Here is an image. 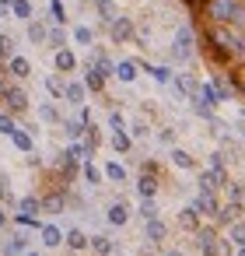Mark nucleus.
Masks as SVG:
<instances>
[{
	"instance_id": "obj_3",
	"label": "nucleus",
	"mask_w": 245,
	"mask_h": 256,
	"mask_svg": "<svg viewBox=\"0 0 245 256\" xmlns=\"http://www.w3.org/2000/svg\"><path fill=\"white\" fill-rule=\"evenodd\" d=\"M196 246H200L203 256H214V249H217V232H214V228H196Z\"/></svg>"
},
{
	"instance_id": "obj_22",
	"label": "nucleus",
	"mask_w": 245,
	"mask_h": 256,
	"mask_svg": "<svg viewBox=\"0 0 245 256\" xmlns=\"http://www.w3.org/2000/svg\"><path fill=\"white\" fill-rule=\"evenodd\" d=\"M84 84H88L91 92H102V84H105V78H102L98 70H88V74H84Z\"/></svg>"
},
{
	"instance_id": "obj_20",
	"label": "nucleus",
	"mask_w": 245,
	"mask_h": 256,
	"mask_svg": "<svg viewBox=\"0 0 245 256\" xmlns=\"http://www.w3.org/2000/svg\"><path fill=\"white\" fill-rule=\"evenodd\" d=\"M147 238H151V242H161V238H165V224L151 218V221H147Z\"/></svg>"
},
{
	"instance_id": "obj_16",
	"label": "nucleus",
	"mask_w": 245,
	"mask_h": 256,
	"mask_svg": "<svg viewBox=\"0 0 245 256\" xmlns=\"http://www.w3.org/2000/svg\"><path fill=\"white\" fill-rule=\"evenodd\" d=\"M179 221H182L186 228H193V232H196V228H200V210H193V207H186V210L179 214Z\"/></svg>"
},
{
	"instance_id": "obj_25",
	"label": "nucleus",
	"mask_w": 245,
	"mask_h": 256,
	"mask_svg": "<svg viewBox=\"0 0 245 256\" xmlns=\"http://www.w3.org/2000/svg\"><path fill=\"white\" fill-rule=\"evenodd\" d=\"M11 137H14V148H18V151H32V137H28L25 130H14Z\"/></svg>"
},
{
	"instance_id": "obj_50",
	"label": "nucleus",
	"mask_w": 245,
	"mask_h": 256,
	"mask_svg": "<svg viewBox=\"0 0 245 256\" xmlns=\"http://www.w3.org/2000/svg\"><path fill=\"white\" fill-rule=\"evenodd\" d=\"M4 88H7V84H4V74H0V95H4Z\"/></svg>"
},
{
	"instance_id": "obj_23",
	"label": "nucleus",
	"mask_w": 245,
	"mask_h": 256,
	"mask_svg": "<svg viewBox=\"0 0 245 256\" xmlns=\"http://www.w3.org/2000/svg\"><path fill=\"white\" fill-rule=\"evenodd\" d=\"M210 88H214V95H217V102H228V95H231V84H228V81H221V78H217V81H214Z\"/></svg>"
},
{
	"instance_id": "obj_14",
	"label": "nucleus",
	"mask_w": 245,
	"mask_h": 256,
	"mask_svg": "<svg viewBox=\"0 0 245 256\" xmlns=\"http://www.w3.org/2000/svg\"><path fill=\"white\" fill-rule=\"evenodd\" d=\"M56 67H60V70H74V67H77L74 53H70V50H56Z\"/></svg>"
},
{
	"instance_id": "obj_42",
	"label": "nucleus",
	"mask_w": 245,
	"mask_h": 256,
	"mask_svg": "<svg viewBox=\"0 0 245 256\" xmlns=\"http://www.w3.org/2000/svg\"><path fill=\"white\" fill-rule=\"evenodd\" d=\"M67 134H70V137H81V134H84V123L70 120V123H67Z\"/></svg>"
},
{
	"instance_id": "obj_7",
	"label": "nucleus",
	"mask_w": 245,
	"mask_h": 256,
	"mask_svg": "<svg viewBox=\"0 0 245 256\" xmlns=\"http://www.w3.org/2000/svg\"><path fill=\"white\" fill-rule=\"evenodd\" d=\"M88 154H91V151H88L84 144H74V148H70L67 154H60V158H63V162H70V165H84V162H88Z\"/></svg>"
},
{
	"instance_id": "obj_13",
	"label": "nucleus",
	"mask_w": 245,
	"mask_h": 256,
	"mask_svg": "<svg viewBox=\"0 0 245 256\" xmlns=\"http://www.w3.org/2000/svg\"><path fill=\"white\" fill-rule=\"evenodd\" d=\"M95 70H98L102 78H116V67H112V64L105 60V53H102V50L95 53Z\"/></svg>"
},
{
	"instance_id": "obj_32",
	"label": "nucleus",
	"mask_w": 245,
	"mask_h": 256,
	"mask_svg": "<svg viewBox=\"0 0 245 256\" xmlns=\"http://www.w3.org/2000/svg\"><path fill=\"white\" fill-rule=\"evenodd\" d=\"M105 176H109L112 182H123V179H126V172H123V165H116V162H109V168H105Z\"/></svg>"
},
{
	"instance_id": "obj_52",
	"label": "nucleus",
	"mask_w": 245,
	"mask_h": 256,
	"mask_svg": "<svg viewBox=\"0 0 245 256\" xmlns=\"http://www.w3.org/2000/svg\"><path fill=\"white\" fill-rule=\"evenodd\" d=\"M4 221H7V218H4V210H0V224H4Z\"/></svg>"
},
{
	"instance_id": "obj_55",
	"label": "nucleus",
	"mask_w": 245,
	"mask_h": 256,
	"mask_svg": "<svg viewBox=\"0 0 245 256\" xmlns=\"http://www.w3.org/2000/svg\"><path fill=\"white\" fill-rule=\"evenodd\" d=\"M242 134H245V126H242Z\"/></svg>"
},
{
	"instance_id": "obj_24",
	"label": "nucleus",
	"mask_w": 245,
	"mask_h": 256,
	"mask_svg": "<svg viewBox=\"0 0 245 256\" xmlns=\"http://www.w3.org/2000/svg\"><path fill=\"white\" fill-rule=\"evenodd\" d=\"M63 95H67L74 106H81V102H84V84H70V88H63Z\"/></svg>"
},
{
	"instance_id": "obj_29",
	"label": "nucleus",
	"mask_w": 245,
	"mask_h": 256,
	"mask_svg": "<svg viewBox=\"0 0 245 256\" xmlns=\"http://www.w3.org/2000/svg\"><path fill=\"white\" fill-rule=\"evenodd\" d=\"M91 246H95V252H98V256H109V252H112V242H109L105 235H98V238H91Z\"/></svg>"
},
{
	"instance_id": "obj_56",
	"label": "nucleus",
	"mask_w": 245,
	"mask_h": 256,
	"mask_svg": "<svg viewBox=\"0 0 245 256\" xmlns=\"http://www.w3.org/2000/svg\"><path fill=\"white\" fill-rule=\"evenodd\" d=\"M242 116H245V112H242Z\"/></svg>"
},
{
	"instance_id": "obj_46",
	"label": "nucleus",
	"mask_w": 245,
	"mask_h": 256,
	"mask_svg": "<svg viewBox=\"0 0 245 256\" xmlns=\"http://www.w3.org/2000/svg\"><path fill=\"white\" fill-rule=\"evenodd\" d=\"M39 116H42V120H49V123H53V120H56V109H53V106H42V109H39Z\"/></svg>"
},
{
	"instance_id": "obj_8",
	"label": "nucleus",
	"mask_w": 245,
	"mask_h": 256,
	"mask_svg": "<svg viewBox=\"0 0 245 256\" xmlns=\"http://www.w3.org/2000/svg\"><path fill=\"white\" fill-rule=\"evenodd\" d=\"M137 190H140V196H144V200H151V196L158 193V179H154L151 172H144V176H140V182H137Z\"/></svg>"
},
{
	"instance_id": "obj_5",
	"label": "nucleus",
	"mask_w": 245,
	"mask_h": 256,
	"mask_svg": "<svg viewBox=\"0 0 245 256\" xmlns=\"http://www.w3.org/2000/svg\"><path fill=\"white\" fill-rule=\"evenodd\" d=\"M0 98H4V102H7L14 112H21V109L28 106V95H25L21 88H4V95H0Z\"/></svg>"
},
{
	"instance_id": "obj_40",
	"label": "nucleus",
	"mask_w": 245,
	"mask_h": 256,
	"mask_svg": "<svg viewBox=\"0 0 245 256\" xmlns=\"http://www.w3.org/2000/svg\"><path fill=\"white\" fill-rule=\"evenodd\" d=\"M14 130H18V126H14V120L0 112V134H14Z\"/></svg>"
},
{
	"instance_id": "obj_10",
	"label": "nucleus",
	"mask_w": 245,
	"mask_h": 256,
	"mask_svg": "<svg viewBox=\"0 0 245 256\" xmlns=\"http://www.w3.org/2000/svg\"><path fill=\"white\" fill-rule=\"evenodd\" d=\"M175 84H179V92H182V95H189V98H193V95H196V88H200V81H196L193 74H179V81H175Z\"/></svg>"
},
{
	"instance_id": "obj_6",
	"label": "nucleus",
	"mask_w": 245,
	"mask_h": 256,
	"mask_svg": "<svg viewBox=\"0 0 245 256\" xmlns=\"http://www.w3.org/2000/svg\"><path fill=\"white\" fill-rule=\"evenodd\" d=\"M109 28H112V42H126V39L133 36V22H130V18H116Z\"/></svg>"
},
{
	"instance_id": "obj_48",
	"label": "nucleus",
	"mask_w": 245,
	"mask_h": 256,
	"mask_svg": "<svg viewBox=\"0 0 245 256\" xmlns=\"http://www.w3.org/2000/svg\"><path fill=\"white\" fill-rule=\"evenodd\" d=\"M49 39H53V46H60V50H63V32H60V28H56V32L49 36Z\"/></svg>"
},
{
	"instance_id": "obj_28",
	"label": "nucleus",
	"mask_w": 245,
	"mask_h": 256,
	"mask_svg": "<svg viewBox=\"0 0 245 256\" xmlns=\"http://www.w3.org/2000/svg\"><path fill=\"white\" fill-rule=\"evenodd\" d=\"M214 218H221V221H235L238 218V204H228V207H217V214Z\"/></svg>"
},
{
	"instance_id": "obj_44",
	"label": "nucleus",
	"mask_w": 245,
	"mask_h": 256,
	"mask_svg": "<svg viewBox=\"0 0 245 256\" xmlns=\"http://www.w3.org/2000/svg\"><path fill=\"white\" fill-rule=\"evenodd\" d=\"M46 88H49V92H53V95H63V84H60V81H56V78H46Z\"/></svg>"
},
{
	"instance_id": "obj_4",
	"label": "nucleus",
	"mask_w": 245,
	"mask_h": 256,
	"mask_svg": "<svg viewBox=\"0 0 245 256\" xmlns=\"http://www.w3.org/2000/svg\"><path fill=\"white\" fill-rule=\"evenodd\" d=\"M200 186H203V193H217V190L224 186V172H217V168L200 172Z\"/></svg>"
},
{
	"instance_id": "obj_26",
	"label": "nucleus",
	"mask_w": 245,
	"mask_h": 256,
	"mask_svg": "<svg viewBox=\"0 0 245 256\" xmlns=\"http://www.w3.org/2000/svg\"><path fill=\"white\" fill-rule=\"evenodd\" d=\"M42 210H49V214H56V210H63V196H60V193H53V196H46V200H42Z\"/></svg>"
},
{
	"instance_id": "obj_12",
	"label": "nucleus",
	"mask_w": 245,
	"mask_h": 256,
	"mask_svg": "<svg viewBox=\"0 0 245 256\" xmlns=\"http://www.w3.org/2000/svg\"><path fill=\"white\" fill-rule=\"evenodd\" d=\"M11 74H14V78H28V74H32V64H28L25 56H11Z\"/></svg>"
},
{
	"instance_id": "obj_27",
	"label": "nucleus",
	"mask_w": 245,
	"mask_h": 256,
	"mask_svg": "<svg viewBox=\"0 0 245 256\" xmlns=\"http://www.w3.org/2000/svg\"><path fill=\"white\" fill-rule=\"evenodd\" d=\"M11 11L18 18H32V4H28V0H11Z\"/></svg>"
},
{
	"instance_id": "obj_21",
	"label": "nucleus",
	"mask_w": 245,
	"mask_h": 256,
	"mask_svg": "<svg viewBox=\"0 0 245 256\" xmlns=\"http://www.w3.org/2000/svg\"><path fill=\"white\" fill-rule=\"evenodd\" d=\"M98 11H102V18H105L109 25H112V22L119 18V14H116V4H112V0H98Z\"/></svg>"
},
{
	"instance_id": "obj_9",
	"label": "nucleus",
	"mask_w": 245,
	"mask_h": 256,
	"mask_svg": "<svg viewBox=\"0 0 245 256\" xmlns=\"http://www.w3.org/2000/svg\"><path fill=\"white\" fill-rule=\"evenodd\" d=\"M193 210H203V214H217V200H214V193H200V196H196V204H193Z\"/></svg>"
},
{
	"instance_id": "obj_51",
	"label": "nucleus",
	"mask_w": 245,
	"mask_h": 256,
	"mask_svg": "<svg viewBox=\"0 0 245 256\" xmlns=\"http://www.w3.org/2000/svg\"><path fill=\"white\" fill-rule=\"evenodd\" d=\"M168 256H182V252H179V249H172V252H168Z\"/></svg>"
},
{
	"instance_id": "obj_35",
	"label": "nucleus",
	"mask_w": 245,
	"mask_h": 256,
	"mask_svg": "<svg viewBox=\"0 0 245 256\" xmlns=\"http://www.w3.org/2000/svg\"><path fill=\"white\" fill-rule=\"evenodd\" d=\"M231 242L245 246V221H235V228H231Z\"/></svg>"
},
{
	"instance_id": "obj_36",
	"label": "nucleus",
	"mask_w": 245,
	"mask_h": 256,
	"mask_svg": "<svg viewBox=\"0 0 245 256\" xmlns=\"http://www.w3.org/2000/svg\"><path fill=\"white\" fill-rule=\"evenodd\" d=\"M74 39H77L81 46H91V39H95V32H91V28H77V32H74Z\"/></svg>"
},
{
	"instance_id": "obj_54",
	"label": "nucleus",
	"mask_w": 245,
	"mask_h": 256,
	"mask_svg": "<svg viewBox=\"0 0 245 256\" xmlns=\"http://www.w3.org/2000/svg\"><path fill=\"white\" fill-rule=\"evenodd\" d=\"M25 256H39V252H25Z\"/></svg>"
},
{
	"instance_id": "obj_30",
	"label": "nucleus",
	"mask_w": 245,
	"mask_h": 256,
	"mask_svg": "<svg viewBox=\"0 0 245 256\" xmlns=\"http://www.w3.org/2000/svg\"><path fill=\"white\" fill-rule=\"evenodd\" d=\"M112 148H116V151H126V148H130V134L116 130V134H112Z\"/></svg>"
},
{
	"instance_id": "obj_39",
	"label": "nucleus",
	"mask_w": 245,
	"mask_h": 256,
	"mask_svg": "<svg viewBox=\"0 0 245 256\" xmlns=\"http://www.w3.org/2000/svg\"><path fill=\"white\" fill-rule=\"evenodd\" d=\"M21 249H25V238H11V242H7V249H4V252H7V256H18V252H21Z\"/></svg>"
},
{
	"instance_id": "obj_33",
	"label": "nucleus",
	"mask_w": 245,
	"mask_h": 256,
	"mask_svg": "<svg viewBox=\"0 0 245 256\" xmlns=\"http://www.w3.org/2000/svg\"><path fill=\"white\" fill-rule=\"evenodd\" d=\"M14 56V42L7 36H0V60H11Z\"/></svg>"
},
{
	"instance_id": "obj_37",
	"label": "nucleus",
	"mask_w": 245,
	"mask_h": 256,
	"mask_svg": "<svg viewBox=\"0 0 245 256\" xmlns=\"http://www.w3.org/2000/svg\"><path fill=\"white\" fill-rule=\"evenodd\" d=\"M84 179H88V182H102V172H98L91 162H84Z\"/></svg>"
},
{
	"instance_id": "obj_18",
	"label": "nucleus",
	"mask_w": 245,
	"mask_h": 256,
	"mask_svg": "<svg viewBox=\"0 0 245 256\" xmlns=\"http://www.w3.org/2000/svg\"><path fill=\"white\" fill-rule=\"evenodd\" d=\"M67 246H70V249H84V246H88L84 232H81V228H70V232H67Z\"/></svg>"
},
{
	"instance_id": "obj_49",
	"label": "nucleus",
	"mask_w": 245,
	"mask_h": 256,
	"mask_svg": "<svg viewBox=\"0 0 245 256\" xmlns=\"http://www.w3.org/2000/svg\"><path fill=\"white\" fill-rule=\"evenodd\" d=\"M4 196H7V186H4V182H0V200H4Z\"/></svg>"
},
{
	"instance_id": "obj_11",
	"label": "nucleus",
	"mask_w": 245,
	"mask_h": 256,
	"mask_svg": "<svg viewBox=\"0 0 245 256\" xmlns=\"http://www.w3.org/2000/svg\"><path fill=\"white\" fill-rule=\"evenodd\" d=\"M126 218H130V210H126V204H123V200H116V204L109 207V224H123Z\"/></svg>"
},
{
	"instance_id": "obj_41",
	"label": "nucleus",
	"mask_w": 245,
	"mask_h": 256,
	"mask_svg": "<svg viewBox=\"0 0 245 256\" xmlns=\"http://www.w3.org/2000/svg\"><path fill=\"white\" fill-rule=\"evenodd\" d=\"M53 18H56L60 25L67 22V11H63V4H60V0H53Z\"/></svg>"
},
{
	"instance_id": "obj_2",
	"label": "nucleus",
	"mask_w": 245,
	"mask_h": 256,
	"mask_svg": "<svg viewBox=\"0 0 245 256\" xmlns=\"http://www.w3.org/2000/svg\"><path fill=\"white\" fill-rule=\"evenodd\" d=\"M172 56H175V60H189V56H193V28H182V32L175 36Z\"/></svg>"
},
{
	"instance_id": "obj_53",
	"label": "nucleus",
	"mask_w": 245,
	"mask_h": 256,
	"mask_svg": "<svg viewBox=\"0 0 245 256\" xmlns=\"http://www.w3.org/2000/svg\"><path fill=\"white\" fill-rule=\"evenodd\" d=\"M238 256H245V246H242V252H238Z\"/></svg>"
},
{
	"instance_id": "obj_17",
	"label": "nucleus",
	"mask_w": 245,
	"mask_h": 256,
	"mask_svg": "<svg viewBox=\"0 0 245 256\" xmlns=\"http://www.w3.org/2000/svg\"><path fill=\"white\" fill-rule=\"evenodd\" d=\"M42 242L46 246H60L63 238H60V228L56 224H42Z\"/></svg>"
},
{
	"instance_id": "obj_38",
	"label": "nucleus",
	"mask_w": 245,
	"mask_h": 256,
	"mask_svg": "<svg viewBox=\"0 0 245 256\" xmlns=\"http://www.w3.org/2000/svg\"><path fill=\"white\" fill-rule=\"evenodd\" d=\"M210 165H214L217 172H224V165H228V154H224V151H217V154H210Z\"/></svg>"
},
{
	"instance_id": "obj_1",
	"label": "nucleus",
	"mask_w": 245,
	"mask_h": 256,
	"mask_svg": "<svg viewBox=\"0 0 245 256\" xmlns=\"http://www.w3.org/2000/svg\"><path fill=\"white\" fill-rule=\"evenodd\" d=\"M210 18H217V22H238L242 11L235 8V0H210Z\"/></svg>"
},
{
	"instance_id": "obj_31",
	"label": "nucleus",
	"mask_w": 245,
	"mask_h": 256,
	"mask_svg": "<svg viewBox=\"0 0 245 256\" xmlns=\"http://www.w3.org/2000/svg\"><path fill=\"white\" fill-rule=\"evenodd\" d=\"M172 162L179 168H193V154H186V151H172Z\"/></svg>"
},
{
	"instance_id": "obj_45",
	"label": "nucleus",
	"mask_w": 245,
	"mask_h": 256,
	"mask_svg": "<svg viewBox=\"0 0 245 256\" xmlns=\"http://www.w3.org/2000/svg\"><path fill=\"white\" fill-rule=\"evenodd\" d=\"M140 214H144V218H147V221H151V218H154V214H158V210H154V204H151V200H144V204H140Z\"/></svg>"
},
{
	"instance_id": "obj_15",
	"label": "nucleus",
	"mask_w": 245,
	"mask_h": 256,
	"mask_svg": "<svg viewBox=\"0 0 245 256\" xmlns=\"http://www.w3.org/2000/svg\"><path fill=\"white\" fill-rule=\"evenodd\" d=\"M116 78H119V81H133V78H137V64L123 60V64L116 67Z\"/></svg>"
},
{
	"instance_id": "obj_19",
	"label": "nucleus",
	"mask_w": 245,
	"mask_h": 256,
	"mask_svg": "<svg viewBox=\"0 0 245 256\" xmlns=\"http://www.w3.org/2000/svg\"><path fill=\"white\" fill-rule=\"evenodd\" d=\"M18 207H21V214H28V218H35V214H39V210H42V204H39V200H35V196H25V200H21V204H18Z\"/></svg>"
},
{
	"instance_id": "obj_43",
	"label": "nucleus",
	"mask_w": 245,
	"mask_h": 256,
	"mask_svg": "<svg viewBox=\"0 0 245 256\" xmlns=\"http://www.w3.org/2000/svg\"><path fill=\"white\" fill-rule=\"evenodd\" d=\"M28 36H32L35 42H42V39H46V28H42V25H32V28H28Z\"/></svg>"
},
{
	"instance_id": "obj_47",
	"label": "nucleus",
	"mask_w": 245,
	"mask_h": 256,
	"mask_svg": "<svg viewBox=\"0 0 245 256\" xmlns=\"http://www.w3.org/2000/svg\"><path fill=\"white\" fill-rule=\"evenodd\" d=\"M109 123H112V130H123V116L112 109V116H109Z\"/></svg>"
},
{
	"instance_id": "obj_34",
	"label": "nucleus",
	"mask_w": 245,
	"mask_h": 256,
	"mask_svg": "<svg viewBox=\"0 0 245 256\" xmlns=\"http://www.w3.org/2000/svg\"><path fill=\"white\" fill-rule=\"evenodd\" d=\"M144 74H154L158 81H172V70L168 67H144Z\"/></svg>"
}]
</instances>
